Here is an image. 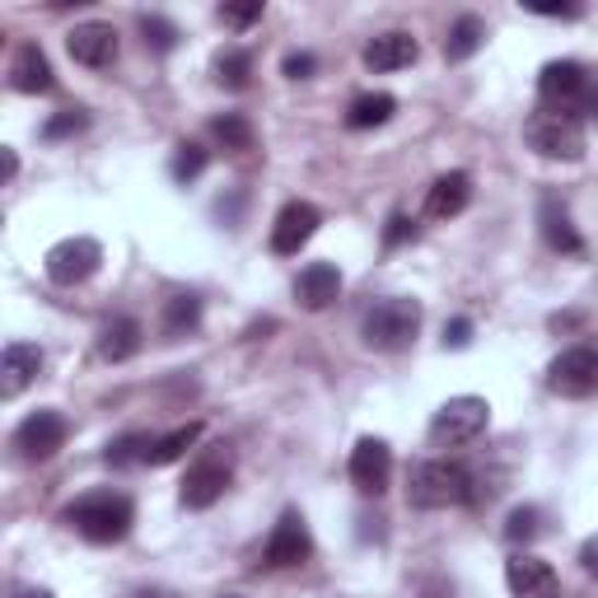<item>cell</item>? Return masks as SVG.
<instances>
[{"label": "cell", "mask_w": 598, "mask_h": 598, "mask_svg": "<svg viewBox=\"0 0 598 598\" xmlns=\"http://www.w3.org/2000/svg\"><path fill=\"white\" fill-rule=\"evenodd\" d=\"M14 598H51V594H47V589H20Z\"/></svg>", "instance_id": "cell-42"}, {"label": "cell", "mask_w": 598, "mask_h": 598, "mask_svg": "<svg viewBox=\"0 0 598 598\" xmlns=\"http://www.w3.org/2000/svg\"><path fill=\"white\" fill-rule=\"evenodd\" d=\"M538 94L548 113L566 117H598V76L579 61H548L538 76Z\"/></svg>", "instance_id": "cell-1"}, {"label": "cell", "mask_w": 598, "mask_h": 598, "mask_svg": "<svg viewBox=\"0 0 598 598\" xmlns=\"http://www.w3.org/2000/svg\"><path fill=\"white\" fill-rule=\"evenodd\" d=\"M389 478H393V449L383 445V439H360L356 449H350V482L365 496H379V491H389Z\"/></svg>", "instance_id": "cell-12"}, {"label": "cell", "mask_w": 598, "mask_h": 598, "mask_svg": "<svg viewBox=\"0 0 598 598\" xmlns=\"http://www.w3.org/2000/svg\"><path fill=\"white\" fill-rule=\"evenodd\" d=\"M533 14H548V20H579V5H533Z\"/></svg>", "instance_id": "cell-37"}, {"label": "cell", "mask_w": 598, "mask_h": 598, "mask_svg": "<svg viewBox=\"0 0 598 598\" xmlns=\"http://www.w3.org/2000/svg\"><path fill=\"white\" fill-rule=\"evenodd\" d=\"M216 14H220L225 28H249L262 20V0H249V5H220Z\"/></svg>", "instance_id": "cell-33"}, {"label": "cell", "mask_w": 598, "mask_h": 598, "mask_svg": "<svg viewBox=\"0 0 598 598\" xmlns=\"http://www.w3.org/2000/svg\"><path fill=\"white\" fill-rule=\"evenodd\" d=\"M416 38L412 33H379L375 43H365V66L369 70H402V66H412L416 61Z\"/></svg>", "instance_id": "cell-20"}, {"label": "cell", "mask_w": 598, "mask_h": 598, "mask_svg": "<svg viewBox=\"0 0 598 598\" xmlns=\"http://www.w3.org/2000/svg\"><path fill=\"white\" fill-rule=\"evenodd\" d=\"M140 33H146V47H154V51H173V43H179V28L169 20H160V14H146V20H140Z\"/></svg>", "instance_id": "cell-30"}, {"label": "cell", "mask_w": 598, "mask_h": 598, "mask_svg": "<svg viewBox=\"0 0 598 598\" xmlns=\"http://www.w3.org/2000/svg\"><path fill=\"white\" fill-rule=\"evenodd\" d=\"M393 113H398V99L393 94H360L346 108V127L350 131H369V127H383Z\"/></svg>", "instance_id": "cell-23"}, {"label": "cell", "mask_w": 598, "mask_h": 598, "mask_svg": "<svg viewBox=\"0 0 598 598\" xmlns=\"http://www.w3.org/2000/svg\"><path fill=\"white\" fill-rule=\"evenodd\" d=\"M230 478H234V453L225 449V445H210V449H202L197 459L187 463L183 486H179V501L187 509H210V505L225 496Z\"/></svg>", "instance_id": "cell-5"}, {"label": "cell", "mask_w": 598, "mask_h": 598, "mask_svg": "<svg viewBox=\"0 0 598 598\" xmlns=\"http://www.w3.org/2000/svg\"><path fill=\"white\" fill-rule=\"evenodd\" d=\"M309 552H313V538L304 529V519H299V515H280V524H276L272 538H267V566H276V571L299 566V561H309Z\"/></svg>", "instance_id": "cell-15"}, {"label": "cell", "mask_w": 598, "mask_h": 598, "mask_svg": "<svg viewBox=\"0 0 598 598\" xmlns=\"http://www.w3.org/2000/svg\"><path fill=\"white\" fill-rule=\"evenodd\" d=\"M84 127H90V117H84V113L76 108V113H61V117H51L47 127H43V136H47V140H61V136H76V131H84Z\"/></svg>", "instance_id": "cell-34"}, {"label": "cell", "mask_w": 598, "mask_h": 598, "mask_svg": "<svg viewBox=\"0 0 598 598\" xmlns=\"http://www.w3.org/2000/svg\"><path fill=\"white\" fill-rule=\"evenodd\" d=\"M505 585H509V594H515V598H556L561 579H556V571L542 556L519 552V556L505 561Z\"/></svg>", "instance_id": "cell-13"}, {"label": "cell", "mask_w": 598, "mask_h": 598, "mask_svg": "<svg viewBox=\"0 0 598 598\" xmlns=\"http://www.w3.org/2000/svg\"><path fill=\"white\" fill-rule=\"evenodd\" d=\"M319 225H323V216H319V206L313 202H286L276 225H272V253L295 257L313 234H319Z\"/></svg>", "instance_id": "cell-11"}, {"label": "cell", "mask_w": 598, "mask_h": 598, "mask_svg": "<svg viewBox=\"0 0 598 598\" xmlns=\"http://www.w3.org/2000/svg\"><path fill=\"white\" fill-rule=\"evenodd\" d=\"M524 140H529V150L542 154V160H561V164L585 160V127L566 113L538 108L529 122H524Z\"/></svg>", "instance_id": "cell-4"}, {"label": "cell", "mask_w": 598, "mask_h": 598, "mask_svg": "<svg viewBox=\"0 0 598 598\" xmlns=\"http://www.w3.org/2000/svg\"><path fill=\"white\" fill-rule=\"evenodd\" d=\"M197 435H202V426H179V430H169L164 439H150V453H146V463H154V468H164V463H179L183 453H187V445H197Z\"/></svg>", "instance_id": "cell-25"}, {"label": "cell", "mask_w": 598, "mask_h": 598, "mask_svg": "<svg viewBox=\"0 0 598 598\" xmlns=\"http://www.w3.org/2000/svg\"><path fill=\"white\" fill-rule=\"evenodd\" d=\"M249 76H253V57L243 47H225L216 57V80L225 90H249Z\"/></svg>", "instance_id": "cell-27"}, {"label": "cell", "mask_w": 598, "mask_h": 598, "mask_svg": "<svg viewBox=\"0 0 598 598\" xmlns=\"http://www.w3.org/2000/svg\"><path fill=\"white\" fill-rule=\"evenodd\" d=\"M202 169H206V150L202 146H179V154H173V179L192 183V179H202Z\"/></svg>", "instance_id": "cell-32"}, {"label": "cell", "mask_w": 598, "mask_h": 598, "mask_svg": "<svg viewBox=\"0 0 598 598\" xmlns=\"http://www.w3.org/2000/svg\"><path fill=\"white\" fill-rule=\"evenodd\" d=\"M407 234H412V220H407V216H402V210H398V216L389 220V234H383V239H389V243H402Z\"/></svg>", "instance_id": "cell-38"}, {"label": "cell", "mask_w": 598, "mask_h": 598, "mask_svg": "<svg viewBox=\"0 0 598 598\" xmlns=\"http://www.w3.org/2000/svg\"><path fill=\"white\" fill-rule=\"evenodd\" d=\"M295 295H299V304L304 309H327L332 299L342 295V272L332 267V262H309L304 272H299V280H295Z\"/></svg>", "instance_id": "cell-19"}, {"label": "cell", "mask_w": 598, "mask_h": 598, "mask_svg": "<svg viewBox=\"0 0 598 598\" xmlns=\"http://www.w3.org/2000/svg\"><path fill=\"white\" fill-rule=\"evenodd\" d=\"M407 501H412L416 509L463 505V501H472V472H468L463 463H449V459H426V463L412 468Z\"/></svg>", "instance_id": "cell-3"}, {"label": "cell", "mask_w": 598, "mask_h": 598, "mask_svg": "<svg viewBox=\"0 0 598 598\" xmlns=\"http://www.w3.org/2000/svg\"><path fill=\"white\" fill-rule=\"evenodd\" d=\"M365 346L375 350H407L421 332V304L416 299H383L365 313Z\"/></svg>", "instance_id": "cell-6"}, {"label": "cell", "mask_w": 598, "mask_h": 598, "mask_svg": "<svg viewBox=\"0 0 598 598\" xmlns=\"http://www.w3.org/2000/svg\"><path fill=\"white\" fill-rule=\"evenodd\" d=\"M66 51H70V57H76L80 66H90V70L113 66V61H117V28L103 24V20L76 24V28H70V38H66Z\"/></svg>", "instance_id": "cell-14"}, {"label": "cell", "mask_w": 598, "mask_h": 598, "mask_svg": "<svg viewBox=\"0 0 598 598\" xmlns=\"http://www.w3.org/2000/svg\"><path fill=\"white\" fill-rule=\"evenodd\" d=\"M127 598H173V594H164V589H136V594H127Z\"/></svg>", "instance_id": "cell-41"}, {"label": "cell", "mask_w": 598, "mask_h": 598, "mask_svg": "<svg viewBox=\"0 0 598 598\" xmlns=\"http://www.w3.org/2000/svg\"><path fill=\"white\" fill-rule=\"evenodd\" d=\"M542 533V509L538 505H519L515 515L505 519V538L509 542H533Z\"/></svg>", "instance_id": "cell-29"}, {"label": "cell", "mask_w": 598, "mask_h": 598, "mask_svg": "<svg viewBox=\"0 0 598 598\" xmlns=\"http://www.w3.org/2000/svg\"><path fill=\"white\" fill-rule=\"evenodd\" d=\"M416 598H453V585H449V579H426Z\"/></svg>", "instance_id": "cell-39"}, {"label": "cell", "mask_w": 598, "mask_h": 598, "mask_svg": "<svg viewBox=\"0 0 598 598\" xmlns=\"http://www.w3.org/2000/svg\"><path fill=\"white\" fill-rule=\"evenodd\" d=\"M136 350H140V323L127 319V313L99 327V356H103V360L117 365V360H131Z\"/></svg>", "instance_id": "cell-21"}, {"label": "cell", "mask_w": 598, "mask_h": 598, "mask_svg": "<svg viewBox=\"0 0 598 598\" xmlns=\"http://www.w3.org/2000/svg\"><path fill=\"white\" fill-rule=\"evenodd\" d=\"M146 453H150V439H146V435H127V439H117V445L108 449V463H113V468L146 463Z\"/></svg>", "instance_id": "cell-31"}, {"label": "cell", "mask_w": 598, "mask_h": 598, "mask_svg": "<svg viewBox=\"0 0 598 598\" xmlns=\"http://www.w3.org/2000/svg\"><path fill=\"white\" fill-rule=\"evenodd\" d=\"M548 389L561 398H589L598 393V350L594 346H571L561 350L548 369Z\"/></svg>", "instance_id": "cell-8"}, {"label": "cell", "mask_w": 598, "mask_h": 598, "mask_svg": "<svg viewBox=\"0 0 598 598\" xmlns=\"http://www.w3.org/2000/svg\"><path fill=\"white\" fill-rule=\"evenodd\" d=\"M482 38H486L482 20H478V14H463V20L449 28V38H445V57H449V61H468L472 51L482 47Z\"/></svg>", "instance_id": "cell-24"}, {"label": "cell", "mask_w": 598, "mask_h": 598, "mask_svg": "<svg viewBox=\"0 0 598 598\" xmlns=\"http://www.w3.org/2000/svg\"><path fill=\"white\" fill-rule=\"evenodd\" d=\"M468 332H472L468 319H453V323L445 327V342H449V346H468Z\"/></svg>", "instance_id": "cell-36"}, {"label": "cell", "mask_w": 598, "mask_h": 598, "mask_svg": "<svg viewBox=\"0 0 598 598\" xmlns=\"http://www.w3.org/2000/svg\"><path fill=\"white\" fill-rule=\"evenodd\" d=\"M202 323V299L197 295H173L164 304V332L169 337H187Z\"/></svg>", "instance_id": "cell-26"}, {"label": "cell", "mask_w": 598, "mask_h": 598, "mask_svg": "<svg viewBox=\"0 0 598 598\" xmlns=\"http://www.w3.org/2000/svg\"><path fill=\"white\" fill-rule=\"evenodd\" d=\"M103 262V249L94 239H61L57 249L47 253V280L51 286H84Z\"/></svg>", "instance_id": "cell-9"}, {"label": "cell", "mask_w": 598, "mask_h": 598, "mask_svg": "<svg viewBox=\"0 0 598 598\" xmlns=\"http://www.w3.org/2000/svg\"><path fill=\"white\" fill-rule=\"evenodd\" d=\"M472 202V179L463 169H453V173H439V179L430 183L426 192V216L430 220H453V216H463Z\"/></svg>", "instance_id": "cell-16"}, {"label": "cell", "mask_w": 598, "mask_h": 598, "mask_svg": "<svg viewBox=\"0 0 598 598\" xmlns=\"http://www.w3.org/2000/svg\"><path fill=\"white\" fill-rule=\"evenodd\" d=\"M538 225H542V239H548L556 253H579V249H585V243H579V234H575V225H571V216H566V206H556L552 197L542 202Z\"/></svg>", "instance_id": "cell-22"}, {"label": "cell", "mask_w": 598, "mask_h": 598, "mask_svg": "<svg viewBox=\"0 0 598 598\" xmlns=\"http://www.w3.org/2000/svg\"><path fill=\"white\" fill-rule=\"evenodd\" d=\"M210 131H216L220 146H225V150H234V154L253 150V127H249V117H239V113L216 117V122H210Z\"/></svg>", "instance_id": "cell-28"}, {"label": "cell", "mask_w": 598, "mask_h": 598, "mask_svg": "<svg viewBox=\"0 0 598 598\" xmlns=\"http://www.w3.org/2000/svg\"><path fill=\"white\" fill-rule=\"evenodd\" d=\"M579 566H585V571L598 579V538H589L585 548H579Z\"/></svg>", "instance_id": "cell-40"}, {"label": "cell", "mask_w": 598, "mask_h": 598, "mask_svg": "<svg viewBox=\"0 0 598 598\" xmlns=\"http://www.w3.org/2000/svg\"><path fill=\"white\" fill-rule=\"evenodd\" d=\"M66 430H70L66 416L43 407V412H33V416L20 421V430H14V449H20V459H28V463L51 459V453L66 445Z\"/></svg>", "instance_id": "cell-10"}, {"label": "cell", "mask_w": 598, "mask_h": 598, "mask_svg": "<svg viewBox=\"0 0 598 598\" xmlns=\"http://www.w3.org/2000/svg\"><path fill=\"white\" fill-rule=\"evenodd\" d=\"M66 524L84 542L108 548V542H122V538L131 533L136 505H131V496H122V491H94V496H80L76 505L66 509Z\"/></svg>", "instance_id": "cell-2"}, {"label": "cell", "mask_w": 598, "mask_h": 598, "mask_svg": "<svg viewBox=\"0 0 598 598\" xmlns=\"http://www.w3.org/2000/svg\"><path fill=\"white\" fill-rule=\"evenodd\" d=\"M491 421V407L482 398H449L445 407L430 416V445L435 449H459V445H472Z\"/></svg>", "instance_id": "cell-7"}, {"label": "cell", "mask_w": 598, "mask_h": 598, "mask_svg": "<svg viewBox=\"0 0 598 598\" xmlns=\"http://www.w3.org/2000/svg\"><path fill=\"white\" fill-rule=\"evenodd\" d=\"M313 66H319V61H313L309 51H290V57H286V76H290V80H304Z\"/></svg>", "instance_id": "cell-35"}, {"label": "cell", "mask_w": 598, "mask_h": 598, "mask_svg": "<svg viewBox=\"0 0 598 598\" xmlns=\"http://www.w3.org/2000/svg\"><path fill=\"white\" fill-rule=\"evenodd\" d=\"M38 369H43V350L38 346H28V342H10L5 346V356H0V393L14 398V393H24L33 379H38Z\"/></svg>", "instance_id": "cell-18"}, {"label": "cell", "mask_w": 598, "mask_h": 598, "mask_svg": "<svg viewBox=\"0 0 598 598\" xmlns=\"http://www.w3.org/2000/svg\"><path fill=\"white\" fill-rule=\"evenodd\" d=\"M10 84H14L20 94H51V90H57V80H51V66H47V51H43L38 43H24L20 51H14Z\"/></svg>", "instance_id": "cell-17"}]
</instances>
